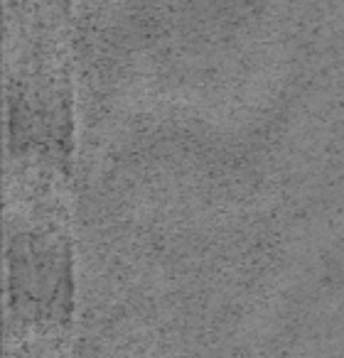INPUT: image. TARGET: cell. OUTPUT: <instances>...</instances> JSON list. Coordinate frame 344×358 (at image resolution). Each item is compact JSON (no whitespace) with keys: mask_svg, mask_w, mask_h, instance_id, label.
<instances>
[{"mask_svg":"<svg viewBox=\"0 0 344 358\" xmlns=\"http://www.w3.org/2000/svg\"><path fill=\"white\" fill-rule=\"evenodd\" d=\"M11 3L13 6H22V8H45V10L57 8V10H62L69 0H11Z\"/></svg>","mask_w":344,"mask_h":358,"instance_id":"cell-1","label":"cell"}]
</instances>
